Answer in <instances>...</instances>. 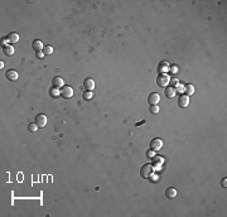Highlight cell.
Instances as JSON below:
<instances>
[{
	"instance_id": "6da1fadb",
	"label": "cell",
	"mask_w": 227,
	"mask_h": 217,
	"mask_svg": "<svg viewBox=\"0 0 227 217\" xmlns=\"http://www.w3.org/2000/svg\"><path fill=\"white\" fill-rule=\"evenodd\" d=\"M153 174H154V167L151 164H145L141 167V169H140V176H141L144 179H149Z\"/></svg>"
},
{
	"instance_id": "7a4b0ae2",
	"label": "cell",
	"mask_w": 227,
	"mask_h": 217,
	"mask_svg": "<svg viewBox=\"0 0 227 217\" xmlns=\"http://www.w3.org/2000/svg\"><path fill=\"white\" fill-rule=\"evenodd\" d=\"M169 82H170V77L166 73H160L157 78V83L159 87H166Z\"/></svg>"
},
{
	"instance_id": "3957f363",
	"label": "cell",
	"mask_w": 227,
	"mask_h": 217,
	"mask_svg": "<svg viewBox=\"0 0 227 217\" xmlns=\"http://www.w3.org/2000/svg\"><path fill=\"white\" fill-rule=\"evenodd\" d=\"M61 96L63 98H71L73 96V89L71 86H63L61 90Z\"/></svg>"
},
{
	"instance_id": "277c9868",
	"label": "cell",
	"mask_w": 227,
	"mask_h": 217,
	"mask_svg": "<svg viewBox=\"0 0 227 217\" xmlns=\"http://www.w3.org/2000/svg\"><path fill=\"white\" fill-rule=\"evenodd\" d=\"M163 148V140L162 139H159V138H155L151 140V143H150V149H153L154 151H157V150H160Z\"/></svg>"
},
{
	"instance_id": "5b68a950",
	"label": "cell",
	"mask_w": 227,
	"mask_h": 217,
	"mask_svg": "<svg viewBox=\"0 0 227 217\" xmlns=\"http://www.w3.org/2000/svg\"><path fill=\"white\" fill-rule=\"evenodd\" d=\"M189 105V96L187 95H180L179 98H178V106L180 109H185Z\"/></svg>"
},
{
	"instance_id": "8992f818",
	"label": "cell",
	"mask_w": 227,
	"mask_h": 217,
	"mask_svg": "<svg viewBox=\"0 0 227 217\" xmlns=\"http://www.w3.org/2000/svg\"><path fill=\"white\" fill-rule=\"evenodd\" d=\"M36 124L38 125V128H44L47 125V116L44 114H39L36 116Z\"/></svg>"
},
{
	"instance_id": "52a82bcc",
	"label": "cell",
	"mask_w": 227,
	"mask_h": 217,
	"mask_svg": "<svg viewBox=\"0 0 227 217\" xmlns=\"http://www.w3.org/2000/svg\"><path fill=\"white\" fill-rule=\"evenodd\" d=\"M159 101H160V96H159V93H157V92H151L149 95V97H148V102H149L150 105H158Z\"/></svg>"
},
{
	"instance_id": "ba28073f",
	"label": "cell",
	"mask_w": 227,
	"mask_h": 217,
	"mask_svg": "<svg viewBox=\"0 0 227 217\" xmlns=\"http://www.w3.org/2000/svg\"><path fill=\"white\" fill-rule=\"evenodd\" d=\"M169 63L166 62V61H162L160 63H159V66H158V72H159V75L160 73H165L166 71H169Z\"/></svg>"
},
{
	"instance_id": "9c48e42d",
	"label": "cell",
	"mask_w": 227,
	"mask_h": 217,
	"mask_svg": "<svg viewBox=\"0 0 227 217\" xmlns=\"http://www.w3.org/2000/svg\"><path fill=\"white\" fill-rule=\"evenodd\" d=\"M5 77H6L8 80H9V81H17L18 77H19V75H18V72H17V71H14V70H9V71H6Z\"/></svg>"
},
{
	"instance_id": "30bf717a",
	"label": "cell",
	"mask_w": 227,
	"mask_h": 217,
	"mask_svg": "<svg viewBox=\"0 0 227 217\" xmlns=\"http://www.w3.org/2000/svg\"><path fill=\"white\" fill-rule=\"evenodd\" d=\"M83 87L87 90V91H92L95 89V81L92 78H86L83 81Z\"/></svg>"
},
{
	"instance_id": "8fae6325",
	"label": "cell",
	"mask_w": 227,
	"mask_h": 217,
	"mask_svg": "<svg viewBox=\"0 0 227 217\" xmlns=\"http://www.w3.org/2000/svg\"><path fill=\"white\" fill-rule=\"evenodd\" d=\"M52 86L54 87V89H61V87L64 86V82H63V78L61 77H54L52 80Z\"/></svg>"
},
{
	"instance_id": "7c38bea8",
	"label": "cell",
	"mask_w": 227,
	"mask_h": 217,
	"mask_svg": "<svg viewBox=\"0 0 227 217\" xmlns=\"http://www.w3.org/2000/svg\"><path fill=\"white\" fill-rule=\"evenodd\" d=\"M175 93H177V91H175V89H174L173 86L165 87V96H166V98H174Z\"/></svg>"
},
{
	"instance_id": "4fadbf2b",
	"label": "cell",
	"mask_w": 227,
	"mask_h": 217,
	"mask_svg": "<svg viewBox=\"0 0 227 217\" xmlns=\"http://www.w3.org/2000/svg\"><path fill=\"white\" fill-rule=\"evenodd\" d=\"M175 196H177V189L175 188H173V187L166 188V191H165V197H166V198H168V200H173Z\"/></svg>"
},
{
	"instance_id": "5bb4252c",
	"label": "cell",
	"mask_w": 227,
	"mask_h": 217,
	"mask_svg": "<svg viewBox=\"0 0 227 217\" xmlns=\"http://www.w3.org/2000/svg\"><path fill=\"white\" fill-rule=\"evenodd\" d=\"M6 40L9 42V43H17V42H19V34L15 32L9 33L6 37Z\"/></svg>"
},
{
	"instance_id": "9a60e30c",
	"label": "cell",
	"mask_w": 227,
	"mask_h": 217,
	"mask_svg": "<svg viewBox=\"0 0 227 217\" xmlns=\"http://www.w3.org/2000/svg\"><path fill=\"white\" fill-rule=\"evenodd\" d=\"M32 48L34 49L36 52H40V51H43V48H44V45L43 43H42L40 40H33V43H32Z\"/></svg>"
},
{
	"instance_id": "2e32d148",
	"label": "cell",
	"mask_w": 227,
	"mask_h": 217,
	"mask_svg": "<svg viewBox=\"0 0 227 217\" xmlns=\"http://www.w3.org/2000/svg\"><path fill=\"white\" fill-rule=\"evenodd\" d=\"M3 52L5 56H13L14 54V48L11 45H4L3 47Z\"/></svg>"
},
{
	"instance_id": "e0dca14e",
	"label": "cell",
	"mask_w": 227,
	"mask_h": 217,
	"mask_svg": "<svg viewBox=\"0 0 227 217\" xmlns=\"http://www.w3.org/2000/svg\"><path fill=\"white\" fill-rule=\"evenodd\" d=\"M184 91H185V93H187V96H189V95L194 93V86H193V85H185L184 86Z\"/></svg>"
},
{
	"instance_id": "ac0fdd59",
	"label": "cell",
	"mask_w": 227,
	"mask_h": 217,
	"mask_svg": "<svg viewBox=\"0 0 227 217\" xmlns=\"http://www.w3.org/2000/svg\"><path fill=\"white\" fill-rule=\"evenodd\" d=\"M49 95H51V96H53V97H57V96H59V95H61V91L58 89H54V87H52L51 91H49Z\"/></svg>"
},
{
	"instance_id": "d6986e66",
	"label": "cell",
	"mask_w": 227,
	"mask_h": 217,
	"mask_svg": "<svg viewBox=\"0 0 227 217\" xmlns=\"http://www.w3.org/2000/svg\"><path fill=\"white\" fill-rule=\"evenodd\" d=\"M43 53H44V54H52V53H53V47H52V45H44Z\"/></svg>"
},
{
	"instance_id": "ffe728a7",
	"label": "cell",
	"mask_w": 227,
	"mask_h": 217,
	"mask_svg": "<svg viewBox=\"0 0 227 217\" xmlns=\"http://www.w3.org/2000/svg\"><path fill=\"white\" fill-rule=\"evenodd\" d=\"M28 130H29L30 133L37 131V130H38V125H37L36 123H30V124L28 125Z\"/></svg>"
},
{
	"instance_id": "44dd1931",
	"label": "cell",
	"mask_w": 227,
	"mask_h": 217,
	"mask_svg": "<svg viewBox=\"0 0 227 217\" xmlns=\"http://www.w3.org/2000/svg\"><path fill=\"white\" fill-rule=\"evenodd\" d=\"M153 162H154V164H157V165H162L163 162H164V159H163L162 157H154Z\"/></svg>"
},
{
	"instance_id": "7402d4cb",
	"label": "cell",
	"mask_w": 227,
	"mask_h": 217,
	"mask_svg": "<svg viewBox=\"0 0 227 217\" xmlns=\"http://www.w3.org/2000/svg\"><path fill=\"white\" fill-rule=\"evenodd\" d=\"M150 112L151 114H158L159 112V107H158V105H150Z\"/></svg>"
},
{
	"instance_id": "603a6c76",
	"label": "cell",
	"mask_w": 227,
	"mask_h": 217,
	"mask_svg": "<svg viewBox=\"0 0 227 217\" xmlns=\"http://www.w3.org/2000/svg\"><path fill=\"white\" fill-rule=\"evenodd\" d=\"M83 98H85V100H91V98H92V92H91V91H86L85 93H83Z\"/></svg>"
},
{
	"instance_id": "cb8c5ba5",
	"label": "cell",
	"mask_w": 227,
	"mask_h": 217,
	"mask_svg": "<svg viewBox=\"0 0 227 217\" xmlns=\"http://www.w3.org/2000/svg\"><path fill=\"white\" fill-rule=\"evenodd\" d=\"M169 71L172 72L173 75H177L178 72H179V70H178V67H177V66H170V67H169Z\"/></svg>"
},
{
	"instance_id": "d4e9b609",
	"label": "cell",
	"mask_w": 227,
	"mask_h": 217,
	"mask_svg": "<svg viewBox=\"0 0 227 217\" xmlns=\"http://www.w3.org/2000/svg\"><path fill=\"white\" fill-rule=\"evenodd\" d=\"M146 157H148V158H151V159H153V158L155 157V155H154V150H153V149L148 150V151H146Z\"/></svg>"
},
{
	"instance_id": "484cf974",
	"label": "cell",
	"mask_w": 227,
	"mask_h": 217,
	"mask_svg": "<svg viewBox=\"0 0 227 217\" xmlns=\"http://www.w3.org/2000/svg\"><path fill=\"white\" fill-rule=\"evenodd\" d=\"M36 57H37L38 59H42V58H43V57H44V53H43V51H40V52H37V53H36Z\"/></svg>"
},
{
	"instance_id": "4316f807",
	"label": "cell",
	"mask_w": 227,
	"mask_h": 217,
	"mask_svg": "<svg viewBox=\"0 0 227 217\" xmlns=\"http://www.w3.org/2000/svg\"><path fill=\"white\" fill-rule=\"evenodd\" d=\"M183 89H184V87H182V86H178V87H177V90H178V91H180V92L183 91ZM177 90H175V91H177Z\"/></svg>"
},
{
	"instance_id": "83f0119b",
	"label": "cell",
	"mask_w": 227,
	"mask_h": 217,
	"mask_svg": "<svg viewBox=\"0 0 227 217\" xmlns=\"http://www.w3.org/2000/svg\"><path fill=\"white\" fill-rule=\"evenodd\" d=\"M170 81H172L173 85H178V81H177V80H170Z\"/></svg>"
},
{
	"instance_id": "f1b7e54d",
	"label": "cell",
	"mask_w": 227,
	"mask_h": 217,
	"mask_svg": "<svg viewBox=\"0 0 227 217\" xmlns=\"http://www.w3.org/2000/svg\"><path fill=\"white\" fill-rule=\"evenodd\" d=\"M223 187H226V178H223V181H222V183H221Z\"/></svg>"
},
{
	"instance_id": "f546056e",
	"label": "cell",
	"mask_w": 227,
	"mask_h": 217,
	"mask_svg": "<svg viewBox=\"0 0 227 217\" xmlns=\"http://www.w3.org/2000/svg\"><path fill=\"white\" fill-rule=\"evenodd\" d=\"M144 123H145V120H143V121H140V123H138V124H136V125H138V126H139V125H141V124H144Z\"/></svg>"
}]
</instances>
